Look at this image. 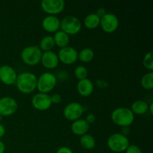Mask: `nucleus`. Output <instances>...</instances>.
Wrapping results in <instances>:
<instances>
[{
    "instance_id": "obj_17",
    "label": "nucleus",
    "mask_w": 153,
    "mask_h": 153,
    "mask_svg": "<svg viewBox=\"0 0 153 153\" xmlns=\"http://www.w3.org/2000/svg\"><path fill=\"white\" fill-rule=\"evenodd\" d=\"M89 128L90 125L85 120L83 119H79L73 121L71 125L72 131L73 134L78 136H82L85 134H88Z\"/></svg>"
},
{
    "instance_id": "obj_27",
    "label": "nucleus",
    "mask_w": 153,
    "mask_h": 153,
    "mask_svg": "<svg viewBox=\"0 0 153 153\" xmlns=\"http://www.w3.org/2000/svg\"><path fill=\"white\" fill-rule=\"evenodd\" d=\"M126 153H142L141 149L137 145H129L125 151Z\"/></svg>"
},
{
    "instance_id": "obj_5",
    "label": "nucleus",
    "mask_w": 153,
    "mask_h": 153,
    "mask_svg": "<svg viewBox=\"0 0 153 153\" xmlns=\"http://www.w3.org/2000/svg\"><path fill=\"white\" fill-rule=\"evenodd\" d=\"M58 79L55 74L46 72L37 78V89L39 91V93L48 94L55 88Z\"/></svg>"
},
{
    "instance_id": "obj_25",
    "label": "nucleus",
    "mask_w": 153,
    "mask_h": 153,
    "mask_svg": "<svg viewBox=\"0 0 153 153\" xmlns=\"http://www.w3.org/2000/svg\"><path fill=\"white\" fill-rule=\"evenodd\" d=\"M74 75L77 79L80 80H83V79H87L88 76V70L84 66H78L76 67L74 70Z\"/></svg>"
},
{
    "instance_id": "obj_24",
    "label": "nucleus",
    "mask_w": 153,
    "mask_h": 153,
    "mask_svg": "<svg viewBox=\"0 0 153 153\" xmlns=\"http://www.w3.org/2000/svg\"><path fill=\"white\" fill-rule=\"evenodd\" d=\"M141 86L145 90H152L153 88V73L149 72L143 75L140 81Z\"/></svg>"
},
{
    "instance_id": "obj_28",
    "label": "nucleus",
    "mask_w": 153,
    "mask_h": 153,
    "mask_svg": "<svg viewBox=\"0 0 153 153\" xmlns=\"http://www.w3.org/2000/svg\"><path fill=\"white\" fill-rule=\"evenodd\" d=\"M95 85H97V88H100V89H101V90L106 89V88L108 87V83L105 80H104V79H97L95 82Z\"/></svg>"
},
{
    "instance_id": "obj_36",
    "label": "nucleus",
    "mask_w": 153,
    "mask_h": 153,
    "mask_svg": "<svg viewBox=\"0 0 153 153\" xmlns=\"http://www.w3.org/2000/svg\"><path fill=\"white\" fill-rule=\"evenodd\" d=\"M5 151V145L4 142L0 140V153H4Z\"/></svg>"
},
{
    "instance_id": "obj_22",
    "label": "nucleus",
    "mask_w": 153,
    "mask_h": 153,
    "mask_svg": "<svg viewBox=\"0 0 153 153\" xmlns=\"http://www.w3.org/2000/svg\"><path fill=\"white\" fill-rule=\"evenodd\" d=\"M55 46V44L53 37L50 35H46L40 40V45L38 46L41 51L48 52V51H52Z\"/></svg>"
},
{
    "instance_id": "obj_13",
    "label": "nucleus",
    "mask_w": 153,
    "mask_h": 153,
    "mask_svg": "<svg viewBox=\"0 0 153 153\" xmlns=\"http://www.w3.org/2000/svg\"><path fill=\"white\" fill-rule=\"evenodd\" d=\"M17 73L16 70L9 65L0 67V81L6 85H13L16 83Z\"/></svg>"
},
{
    "instance_id": "obj_8",
    "label": "nucleus",
    "mask_w": 153,
    "mask_h": 153,
    "mask_svg": "<svg viewBox=\"0 0 153 153\" xmlns=\"http://www.w3.org/2000/svg\"><path fill=\"white\" fill-rule=\"evenodd\" d=\"M65 7L64 0H43L41 1V8L49 15L55 16L59 14Z\"/></svg>"
},
{
    "instance_id": "obj_16",
    "label": "nucleus",
    "mask_w": 153,
    "mask_h": 153,
    "mask_svg": "<svg viewBox=\"0 0 153 153\" xmlns=\"http://www.w3.org/2000/svg\"><path fill=\"white\" fill-rule=\"evenodd\" d=\"M94 85L92 81L89 79H85L83 80L79 81L77 84V91L78 93L82 97H88L91 96L94 92Z\"/></svg>"
},
{
    "instance_id": "obj_15",
    "label": "nucleus",
    "mask_w": 153,
    "mask_h": 153,
    "mask_svg": "<svg viewBox=\"0 0 153 153\" xmlns=\"http://www.w3.org/2000/svg\"><path fill=\"white\" fill-rule=\"evenodd\" d=\"M61 20L56 16L48 15L43 18L42 21V27L46 31L49 33H55L59 31Z\"/></svg>"
},
{
    "instance_id": "obj_26",
    "label": "nucleus",
    "mask_w": 153,
    "mask_h": 153,
    "mask_svg": "<svg viewBox=\"0 0 153 153\" xmlns=\"http://www.w3.org/2000/svg\"><path fill=\"white\" fill-rule=\"evenodd\" d=\"M143 64L144 66V67L147 70H149V71L152 72L153 70V58H152V52H147V53L145 55L144 58L143 60Z\"/></svg>"
},
{
    "instance_id": "obj_31",
    "label": "nucleus",
    "mask_w": 153,
    "mask_h": 153,
    "mask_svg": "<svg viewBox=\"0 0 153 153\" xmlns=\"http://www.w3.org/2000/svg\"><path fill=\"white\" fill-rule=\"evenodd\" d=\"M56 153H73L72 149L67 146H61L57 150Z\"/></svg>"
},
{
    "instance_id": "obj_3",
    "label": "nucleus",
    "mask_w": 153,
    "mask_h": 153,
    "mask_svg": "<svg viewBox=\"0 0 153 153\" xmlns=\"http://www.w3.org/2000/svg\"><path fill=\"white\" fill-rule=\"evenodd\" d=\"M42 52L38 46L33 45L23 48L21 52V58L25 64L29 66H35L40 62Z\"/></svg>"
},
{
    "instance_id": "obj_7",
    "label": "nucleus",
    "mask_w": 153,
    "mask_h": 153,
    "mask_svg": "<svg viewBox=\"0 0 153 153\" xmlns=\"http://www.w3.org/2000/svg\"><path fill=\"white\" fill-rule=\"evenodd\" d=\"M84 112H85V107L81 103L73 102L65 106L63 111V114L67 120L73 122L80 119Z\"/></svg>"
},
{
    "instance_id": "obj_6",
    "label": "nucleus",
    "mask_w": 153,
    "mask_h": 153,
    "mask_svg": "<svg viewBox=\"0 0 153 153\" xmlns=\"http://www.w3.org/2000/svg\"><path fill=\"white\" fill-rule=\"evenodd\" d=\"M60 28L69 36L74 35L82 30V22L76 16L68 15L61 20Z\"/></svg>"
},
{
    "instance_id": "obj_10",
    "label": "nucleus",
    "mask_w": 153,
    "mask_h": 153,
    "mask_svg": "<svg viewBox=\"0 0 153 153\" xmlns=\"http://www.w3.org/2000/svg\"><path fill=\"white\" fill-rule=\"evenodd\" d=\"M18 108L17 102L10 97H4L0 99V114L2 117H9L16 113Z\"/></svg>"
},
{
    "instance_id": "obj_19",
    "label": "nucleus",
    "mask_w": 153,
    "mask_h": 153,
    "mask_svg": "<svg viewBox=\"0 0 153 153\" xmlns=\"http://www.w3.org/2000/svg\"><path fill=\"white\" fill-rule=\"evenodd\" d=\"M100 24V18L95 13L87 15L84 19V25L88 29L97 28Z\"/></svg>"
},
{
    "instance_id": "obj_2",
    "label": "nucleus",
    "mask_w": 153,
    "mask_h": 153,
    "mask_svg": "<svg viewBox=\"0 0 153 153\" xmlns=\"http://www.w3.org/2000/svg\"><path fill=\"white\" fill-rule=\"evenodd\" d=\"M111 120L116 125L121 127H129L134 123V114L128 108L120 107L112 112Z\"/></svg>"
},
{
    "instance_id": "obj_14",
    "label": "nucleus",
    "mask_w": 153,
    "mask_h": 153,
    "mask_svg": "<svg viewBox=\"0 0 153 153\" xmlns=\"http://www.w3.org/2000/svg\"><path fill=\"white\" fill-rule=\"evenodd\" d=\"M40 62L45 68L52 70L58 67L59 64V60H58L57 53H55L53 51H48V52H43L42 53Z\"/></svg>"
},
{
    "instance_id": "obj_21",
    "label": "nucleus",
    "mask_w": 153,
    "mask_h": 153,
    "mask_svg": "<svg viewBox=\"0 0 153 153\" xmlns=\"http://www.w3.org/2000/svg\"><path fill=\"white\" fill-rule=\"evenodd\" d=\"M80 144L82 148L88 150H91L95 148L96 146V140L91 134H85L81 136Z\"/></svg>"
},
{
    "instance_id": "obj_35",
    "label": "nucleus",
    "mask_w": 153,
    "mask_h": 153,
    "mask_svg": "<svg viewBox=\"0 0 153 153\" xmlns=\"http://www.w3.org/2000/svg\"><path fill=\"white\" fill-rule=\"evenodd\" d=\"M4 134H5V128L2 124L0 123V138H1Z\"/></svg>"
},
{
    "instance_id": "obj_38",
    "label": "nucleus",
    "mask_w": 153,
    "mask_h": 153,
    "mask_svg": "<svg viewBox=\"0 0 153 153\" xmlns=\"http://www.w3.org/2000/svg\"><path fill=\"white\" fill-rule=\"evenodd\" d=\"M2 117H3L1 116V114H0V122H1V120H2Z\"/></svg>"
},
{
    "instance_id": "obj_23",
    "label": "nucleus",
    "mask_w": 153,
    "mask_h": 153,
    "mask_svg": "<svg viewBox=\"0 0 153 153\" xmlns=\"http://www.w3.org/2000/svg\"><path fill=\"white\" fill-rule=\"evenodd\" d=\"M94 58V52L91 48H84L78 52V59L84 63L91 62Z\"/></svg>"
},
{
    "instance_id": "obj_12",
    "label": "nucleus",
    "mask_w": 153,
    "mask_h": 153,
    "mask_svg": "<svg viewBox=\"0 0 153 153\" xmlns=\"http://www.w3.org/2000/svg\"><path fill=\"white\" fill-rule=\"evenodd\" d=\"M31 105L34 108L40 111L48 110L50 108L52 105L50 95L47 94H43V93L36 94L31 98Z\"/></svg>"
},
{
    "instance_id": "obj_34",
    "label": "nucleus",
    "mask_w": 153,
    "mask_h": 153,
    "mask_svg": "<svg viewBox=\"0 0 153 153\" xmlns=\"http://www.w3.org/2000/svg\"><path fill=\"white\" fill-rule=\"evenodd\" d=\"M129 127H122V132H121V134L127 137L129 134Z\"/></svg>"
},
{
    "instance_id": "obj_29",
    "label": "nucleus",
    "mask_w": 153,
    "mask_h": 153,
    "mask_svg": "<svg viewBox=\"0 0 153 153\" xmlns=\"http://www.w3.org/2000/svg\"><path fill=\"white\" fill-rule=\"evenodd\" d=\"M50 99L52 104H59L62 100V97L59 94H53L50 96Z\"/></svg>"
},
{
    "instance_id": "obj_9",
    "label": "nucleus",
    "mask_w": 153,
    "mask_h": 153,
    "mask_svg": "<svg viewBox=\"0 0 153 153\" xmlns=\"http://www.w3.org/2000/svg\"><path fill=\"white\" fill-rule=\"evenodd\" d=\"M119 19L115 14L111 13H107L104 16L100 18L101 28L106 33H113L117 30L119 27Z\"/></svg>"
},
{
    "instance_id": "obj_11",
    "label": "nucleus",
    "mask_w": 153,
    "mask_h": 153,
    "mask_svg": "<svg viewBox=\"0 0 153 153\" xmlns=\"http://www.w3.org/2000/svg\"><path fill=\"white\" fill-rule=\"evenodd\" d=\"M59 62L61 61L66 65H70L76 62L78 60V52L75 48L72 46H66L61 48L57 54Z\"/></svg>"
},
{
    "instance_id": "obj_20",
    "label": "nucleus",
    "mask_w": 153,
    "mask_h": 153,
    "mask_svg": "<svg viewBox=\"0 0 153 153\" xmlns=\"http://www.w3.org/2000/svg\"><path fill=\"white\" fill-rule=\"evenodd\" d=\"M149 105L143 100H137L131 105V111L134 115H143L148 111Z\"/></svg>"
},
{
    "instance_id": "obj_1",
    "label": "nucleus",
    "mask_w": 153,
    "mask_h": 153,
    "mask_svg": "<svg viewBox=\"0 0 153 153\" xmlns=\"http://www.w3.org/2000/svg\"><path fill=\"white\" fill-rule=\"evenodd\" d=\"M37 77L31 72H22L17 75L16 86L19 92L24 94H29L37 88Z\"/></svg>"
},
{
    "instance_id": "obj_18",
    "label": "nucleus",
    "mask_w": 153,
    "mask_h": 153,
    "mask_svg": "<svg viewBox=\"0 0 153 153\" xmlns=\"http://www.w3.org/2000/svg\"><path fill=\"white\" fill-rule=\"evenodd\" d=\"M53 39L55 46H58L61 49L68 46L69 43H70V36L61 30H59L55 33Z\"/></svg>"
},
{
    "instance_id": "obj_4",
    "label": "nucleus",
    "mask_w": 153,
    "mask_h": 153,
    "mask_svg": "<svg viewBox=\"0 0 153 153\" xmlns=\"http://www.w3.org/2000/svg\"><path fill=\"white\" fill-rule=\"evenodd\" d=\"M108 147L114 152H123L129 146L128 137L123 135L121 133H114L108 138Z\"/></svg>"
},
{
    "instance_id": "obj_37",
    "label": "nucleus",
    "mask_w": 153,
    "mask_h": 153,
    "mask_svg": "<svg viewBox=\"0 0 153 153\" xmlns=\"http://www.w3.org/2000/svg\"><path fill=\"white\" fill-rule=\"evenodd\" d=\"M148 111H149L151 115L153 114V102H152L150 103V105H149V107H148Z\"/></svg>"
},
{
    "instance_id": "obj_33",
    "label": "nucleus",
    "mask_w": 153,
    "mask_h": 153,
    "mask_svg": "<svg viewBox=\"0 0 153 153\" xmlns=\"http://www.w3.org/2000/svg\"><path fill=\"white\" fill-rule=\"evenodd\" d=\"M67 73H66V71H61L58 74V76H56L57 79H61V80H65L67 78Z\"/></svg>"
},
{
    "instance_id": "obj_30",
    "label": "nucleus",
    "mask_w": 153,
    "mask_h": 153,
    "mask_svg": "<svg viewBox=\"0 0 153 153\" xmlns=\"http://www.w3.org/2000/svg\"><path fill=\"white\" fill-rule=\"evenodd\" d=\"M85 120H86V122L88 123L89 125L91 123H94L96 121V116L94 114H89L88 115H87Z\"/></svg>"
},
{
    "instance_id": "obj_32",
    "label": "nucleus",
    "mask_w": 153,
    "mask_h": 153,
    "mask_svg": "<svg viewBox=\"0 0 153 153\" xmlns=\"http://www.w3.org/2000/svg\"><path fill=\"white\" fill-rule=\"evenodd\" d=\"M95 13L99 16V17L102 18L107 13H106V10L104 8V7H99V8L97 10V12H96Z\"/></svg>"
}]
</instances>
